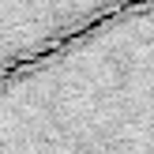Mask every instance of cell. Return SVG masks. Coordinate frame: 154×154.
<instances>
[{"mask_svg":"<svg viewBox=\"0 0 154 154\" xmlns=\"http://www.w3.org/2000/svg\"><path fill=\"white\" fill-rule=\"evenodd\" d=\"M0 154H154V0L0 83Z\"/></svg>","mask_w":154,"mask_h":154,"instance_id":"cell-1","label":"cell"},{"mask_svg":"<svg viewBox=\"0 0 154 154\" xmlns=\"http://www.w3.org/2000/svg\"><path fill=\"white\" fill-rule=\"evenodd\" d=\"M143 0H0V83Z\"/></svg>","mask_w":154,"mask_h":154,"instance_id":"cell-2","label":"cell"}]
</instances>
